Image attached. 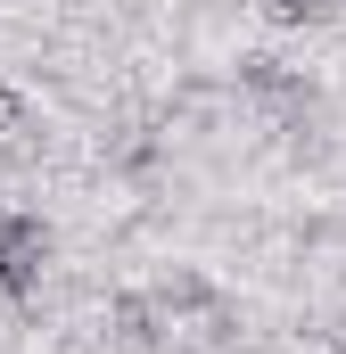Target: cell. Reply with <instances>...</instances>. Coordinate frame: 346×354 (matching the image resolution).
Instances as JSON below:
<instances>
[{
    "label": "cell",
    "instance_id": "1",
    "mask_svg": "<svg viewBox=\"0 0 346 354\" xmlns=\"http://www.w3.org/2000/svg\"><path fill=\"white\" fill-rule=\"evenodd\" d=\"M50 272V223L33 206H0V305H33Z\"/></svg>",
    "mask_w": 346,
    "mask_h": 354
},
{
    "label": "cell",
    "instance_id": "3",
    "mask_svg": "<svg viewBox=\"0 0 346 354\" xmlns=\"http://www.w3.org/2000/svg\"><path fill=\"white\" fill-rule=\"evenodd\" d=\"M338 354H346V346H338Z\"/></svg>",
    "mask_w": 346,
    "mask_h": 354
},
{
    "label": "cell",
    "instance_id": "2",
    "mask_svg": "<svg viewBox=\"0 0 346 354\" xmlns=\"http://www.w3.org/2000/svg\"><path fill=\"white\" fill-rule=\"evenodd\" d=\"M346 0H264V17L280 25V33H305V25H330Z\"/></svg>",
    "mask_w": 346,
    "mask_h": 354
}]
</instances>
